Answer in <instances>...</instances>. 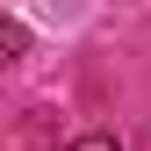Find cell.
Masks as SVG:
<instances>
[{
    "label": "cell",
    "instance_id": "obj_1",
    "mask_svg": "<svg viewBox=\"0 0 151 151\" xmlns=\"http://www.w3.org/2000/svg\"><path fill=\"white\" fill-rule=\"evenodd\" d=\"M72 151H122V144H115V137H101V129H93V137H79Z\"/></svg>",
    "mask_w": 151,
    "mask_h": 151
}]
</instances>
